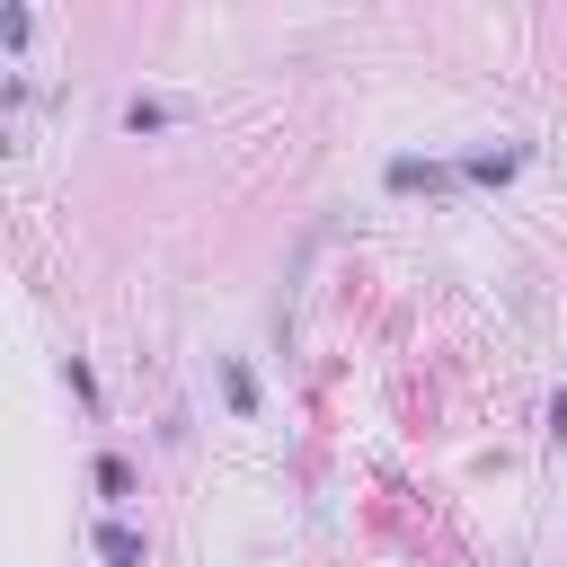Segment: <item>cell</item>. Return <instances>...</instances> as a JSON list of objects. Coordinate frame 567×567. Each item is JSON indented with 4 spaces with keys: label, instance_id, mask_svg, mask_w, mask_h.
I'll use <instances>...</instances> for the list:
<instances>
[{
    "label": "cell",
    "instance_id": "1",
    "mask_svg": "<svg viewBox=\"0 0 567 567\" xmlns=\"http://www.w3.org/2000/svg\"><path fill=\"white\" fill-rule=\"evenodd\" d=\"M98 550H107L116 567H133V559H142V541H133V532H98Z\"/></svg>",
    "mask_w": 567,
    "mask_h": 567
}]
</instances>
